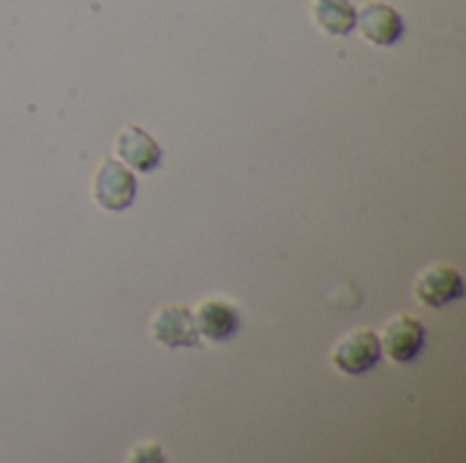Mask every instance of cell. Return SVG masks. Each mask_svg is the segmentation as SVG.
Segmentation results:
<instances>
[{
  "label": "cell",
  "mask_w": 466,
  "mask_h": 463,
  "mask_svg": "<svg viewBox=\"0 0 466 463\" xmlns=\"http://www.w3.org/2000/svg\"><path fill=\"white\" fill-rule=\"evenodd\" d=\"M380 360H382V344H380V336L369 327H358L347 333L330 352V363L341 374H350V377L374 371Z\"/></svg>",
  "instance_id": "obj_1"
},
{
  "label": "cell",
  "mask_w": 466,
  "mask_h": 463,
  "mask_svg": "<svg viewBox=\"0 0 466 463\" xmlns=\"http://www.w3.org/2000/svg\"><path fill=\"white\" fill-rule=\"evenodd\" d=\"M93 199L106 213H123L137 199V177L128 166H123L117 158H104L96 180H93Z\"/></svg>",
  "instance_id": "obj_2"
},
{
  "label": "cell",
  "mask_w": 466,
  "mask_h": 463,
  "mask_svg": "<svg viewBox=\"0 0 466 463\" xmlns=\"http://www.w3.org/2000/svg\"><path fill=\"white\" fill-rule=\"evenodd\" d=\"M426 338H429V333H426L423 322H418L410 314H401L382 327L380 344H382V355H388L393 363L410 366L423 355Z\"/></svg>",
  "instance_id": "obj_3"
},
{
  "label": "cell",
  "mask_w": 466,
  "mask_h": 463,
  "mask_svg": "<svg viewBox=\"0 0 466 463\" xmlns=\"http://www.w3.org/2000/svg\"><path fill=\"white\" fill-rule=\"evenodd\" d=\"M415 297L429 308H445L464 297V278L453 265H429L415 281Z\"/></svg>",
  "instance_id": "obj_4"
},
{
  "label": "cell",
  "mask_w": 466,
  "mask_h": 463,
  "mask_svg": "<svg viewBox=\"0 0 466 463\" xmlns=\"http://www.w3.org/2000/svg\"><path fill=\"white\" fill-rule=\"evenodd\" d=\"M150 333L167 349H180V347H197L199 344V333H197V325H194V314L186 306H164L153 317Z\"/></svg>",
  "instance_id": "obj_5"
},
{
  "label": "cell",
  "mask_w": 466,
  "mask_h": 463,
  "mask_svg": "<svg viewBox=\"0 0 466 463\" xmlns=\"http://www.w3.org/2000/svg\"><path fill=\"white\" fill-rule=\"evenodd\" d=\"M355 27L377 46H393L404 38V19L388 3H366L355 16Z\"/></svg>",
  "instance_id": "obj_6"
},
{
  "label": "cell",
  "mask_w": 466,
  "mask_h": 463,
  "mask_svg": "<svg viewBox=\"0 0 466 463\" xmlns=\"http://www.w3.org/2000/svg\"><path fill=\"white\" fill-rule=\"evenodd\" d=\"M115 147H117L120 161L128 164L131 169H139V172H153L164 161V153H161L158 142L145 128H139L134 123L120 128V134L115 139Z\"/></svg>",
  "instance_id": "obj_7"
},
{
  "label": "cell",
  "mask_w": 466,
  "mask_h": 463,
  "mask_svg": "<svg viewBox=\"0 0 466 463\" xmlns=\"http://www.w3.org/2000/svg\"><path fill=\"white\" fill-rule=\"evenodd\" d=\"M191 314H194V325H197L199 338H208L213 344L229 341L240 327V311L227 300H205Z\"/></svg>",
  "instance_id": "obj_8"
},
{
  "label": "cell",
  "mask_w": 466,
  "mask_h": 463,
  "mask_svg": "<svg viewBox=\"0 0 466 463\" xmlns=\"http://www.w3.org/2000/svg\"><path fill=\"white\" fill-rule=\"evenodd\" d=\"M311 14L319 30H325L328 35H350L355 30L358 8L350 0H314Z\"/></svg>",
  "instance_id": "obj_9"
},
{
  "label": "cell",
  "mask_w": 466,
  "mask_h": 463,
  "mask_svg": "<svg viewBox=\"0 0 466 463\" xmlns=\"http://www.w3.org/2000/svg\"><path fill=\"white\" fill-rule=\"evenodd\" d=\"M164 461V453H161V448L158 445H147V448H134V453H131V461Z\"/></svg>",
  "instance_id": "obj_10"
}]
</instances>
